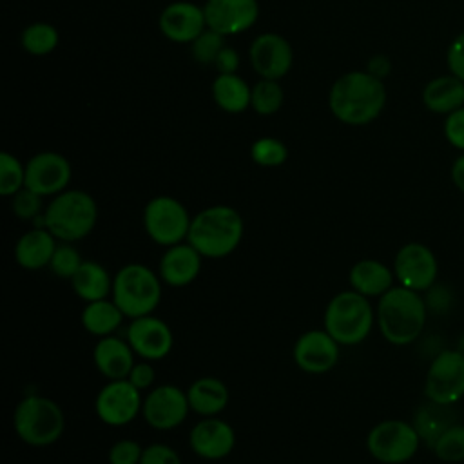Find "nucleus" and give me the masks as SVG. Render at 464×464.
<instances>
[{
	"label": "nucleus",
	"mask_w": 464,
	"mask_h": 464,
	"mask_svg": "<svg viewBox=\"0 0 464 464\" xmlns=\"http://www.w3.org/2000/svg\"><path fill=\"white\" fill-rule=\"evenodd\" d=\"M140 392H149L152 386H154V381H156V372H154V366L150 364V361H140V362H134L129 377H127Z\"/></svg>",
	"instance_id": "nucleus-43"
},
{
	"label": "nucleus",
	"mask_w": 464,
	"mask_h": 464,
	"mask_svg": "<svg viewBox=\"0 0 464 464\" xmlns=\"http://www.w3.org/2000/svg\"><path fill=\"white\" fill-rule=\"evenodd\" d=\"M450 176H451L453 185L464 194V152L460 156H457L455 161L451 163Z\"/></svg>",
	"instance_id": "nucleus-46"
},
{
	"label": "nucleus",
	"mask_w": 464,
	"mask_h": 464,
	"mask_svg": "<svg viewBox=\"0 0 464 464\" xmlns=\"http://www.w3.org/2000/svg\"><path fill=\"white\" fill-rule=\"evenodd\" d=\"M98 221L96 199L82 188H65L53 196L44 210V227L58 239L74 243L92 232Z\"/></svg>",
	"instance_id": "nucleus-4"
},
{
	"label": "nucleus",
	"mask_w": 464,
	"mask_h": 464,
	"mask_svg": "<svg viewBox=\"0 0 464 464\" xmlns=\"http://www.w3.org/2000/svg\"><path fill=\"white\" fill-rule=\"evenodd\" d=\"M72 292L83 301H98L111 297L112 292V277L107 268L92 259H83L76 274L69 279Z\"/></svg>",
	"instance_id": "nucleus-27"
},
{
	"label": "nucleus",
	"mask_w": 464,
	"mask_h": 464,
	"mask_svg": "<svg viewBox=\"0 0 464 464\" xmlns=\"http://www.w3.org/2000/svg\"><path fill=\"white\" fill-rule=\"evenodd\" d=\"M72 167L69 160L54 150H42L25 163V187L40 196H56L69 187Z\"/></svg>",
	"instance_id": "nucleus-16"
},
{
	"label": "nucleus",
	"mask_w": 464,
	"mask_h": 464,
	"mask_svg": "<svg viewBox=\"0 0 464 464\" xmlns=\"http://www.w3.org/2000/svg\"><path fill=\"white\" fill-rule=\"evenodd\" d=\"M140 464H183V462L179 453L169 444L152 442L149 446H143Z\"/></svg>",
	"instance_id": "nucleus-40"
},
{
	"label": "nucleus",
	"mask_w": 464,
	"mask_h": 464,
	"mask_svg": "<svg viewBox=\"0 0 464 464\" xmlns=\"http://www.w3.org/2000/svg\"><path fill=\"white\" fill-rule=\"evenodd\" d=\"M203 259L205 257L188 241H183L165 248L160 257L158 274L163 285L172 288H183L196 281L201 272Z\"/></svg>",
	"instance_id": "nucleus-21"
},
{
	"label": "nucleus",
	"mask_w": 464,
	"mask_h": 464,
	"mask_svg": "<svg viewBox=\"0 0 464 464\" xmlns=\"http://www.w3.org/2000/svg\"><path fill=\"white\" fill-rule=\"evenodd\" d=\"M448 71L464 82V31L459 33L446 51Z\"/></svg>",
	"instance_id": "nucleus-42"
},
{
	"label": "nucleus",
	"mask_w": 464,
	"mask_h": 464,
	"mask_svg": "<svg viewBox=\"0 0 464 464\" xmlns=\"http://www.w3.org/2000/svg\"><path fill=\"white\" fill-rule=\"evenodd\" d=\"M245 234L243 216L230 205H210L192 216L187 241L205 257L230 256Z\"/></svg>",
	"instance_id": "nucleus-3"
},
{
	"label": "nucleus",
	"mask_w": 464,
	"mask_h": 464,
	"mask_svg": "<svg viewBox=\"0 0 464 464\" xmlns=\"http://www.w3.org/2000/svg\"><path fill=\"white\" fill-rule=\"evenodd\" d=\"M60 44L58 29L49 22H33L22 29L20 45L33 56H47Z\"/></svg>",
	"instance_id": "nucleus-31"
},
{
	"label": "nucleus",
	"mask_w": 464,
	"mask_h": 464,
	"mask_svg": "<svg viewBox=\"0 0 464 464\" xmlns=\"http://www.w3.org/2000/svg\"><path fill=\"white\" fill-rule=\"evenodd\" d=\"M125 339L140 359L150 362L165 359L174 346L170 326L154 314L130 319Z\"/></svg>",
	"instance_id": "nucleus-17"
},
{
	"label": "nucleus",
	"mask_w": 464,
	"mask_h": 464,
	"mask_svg": "<svg viewBox=\"0 0 464 464\" xmlns=\"http://www.w3.org/2000/svg\"><path fill=\"white\" fill-rule=\"evenodd\" d=\"M207 27L223 34L236 36L256 25L259 18L257 0H207L203 4Z\"/></svg>",
	"instance_id": "nucleus-18"
},
{
	"label": "nucleus",
	"mask_w": 464,
	"mask_h": 464,
	"mask_svg": "<svg viewBox=\"0 0 464 464\" xmlns=\"http://www.w3.org/2000/svg\"><path fill=\"white\" fill-rule=\"evenodd\" d=\"M248 60L259 78L281 80L294 65V49L283 34L266 31L252 40Z\"/></svg>",
	"instance_id": "nucleus-15"
},
{
	"label": "nucleus",
	"mask_w": 464,
	"mask_h": 464,
	"mask_svg": "<svg viewBox=\"0 0 464 464\" xmlns=\"http://www.w3.org/2000/svg\"><path fill=\"white\" fill-rule=\"evenodd\" d=\"M188 446L192 453L203 460H221L232 453L236 446V431L218 415L201 417V420L188 431Z\"/></svg>",
	"instance_id": "nucleus-20"
},
{
	"label": "nucleus",
	"mask_w": 464,
	"mask_h": 464,
	"mask_svg": "<svg viewBox=\"0 0 464 464\" xmlns=\"http://www.w3.org/2000/svg\"><path fill=\"white\" fill-rule=\"evenodd\" d=\"M82 261L83 259H82L78 248L72 246V243L58 241V246L49 263V270L62 279H71L76 274V270L80 268Z\"/></svg>",
	"instance_id": "nucleus-37"
},
{
	"label": "nucleus",
	"mask_w": 464,
	"mask_h": 464,
	"mask_svg": "<svg viewBox=\"0 0 464 464\" xmlns=\"http://www.w3.org/2000/svg\"><path fill=\"white\" fill-rule=\"evenodd\" d=\"M393 274L401 286L415 292L430 290L435 285L439 274L437 257L433 250L424 243H406L395 254Z\"/></svg>",
	"instance_id": "nucleus-13"
},
{
	"label": "nucleus",
	"mask_w": 464,
	"mask_h": 464,
	"mask_svg": "<svg viewBox=\"0 0 464 464\" xmlns=\"http://www.w3.org/2000/svg\"><path fill=\"white\" fill-rule=\"evenodd\" d=\"M395 281L393 268L377 259H359L352 265L348 272L350 288L366 295V297H381L386 294Z\"/></svg>",
	"instance_id": "nucleus-25"
},
{
	"label": "nucleus",
	"mask_w": 464,
	"mask_h": 464,
	"mask_svg": "<svg viewBox=\"0 0 464 464\" xmlns=\"http://www.w3.org/2000/svg\"><path fill=\"white\" fill-rule=\"evenodd\" d=\"M424 395L428 401L453 406L464 397V352L442 350L430 362Z\"/></svg>",
	"instance_id": "nucleus-10"
},
{
	"label": "nucleus",
	"mask_w": 464,
	"mask_h": 464,
	"mask_svg": "<svg viewBox=\"0 0 464 464\" xmlns=\"http://www.w3.org/2000/svg\"><path fill=\"white\" fill-rule=\"evenodd\" d=\"M225 38L223 34L212 31V29H205L192 44H190V54L194 58L196 63L199 65H212L214 67V62L218 58V54L221 53V49L227 45L225 44Z\"/></svg>",
	"instance_id": "nucleus-36"
},
{
	"label": "nucleus",
	"mask_w": 464,
	"mask_h": 464,
	"mask_svg": "<svg viewBox=\"0 0 464 464\" xmlns=\"http://www.w3.org/2000/svg\"><path fill=\"white\" fill-rule=\"evenodd\" d=\"M158 27L160 33L174 44H192L207 29L203 5L188 0H176L161 9Z\"/></svg>",
	"instance_id": "nucleus-19"
},
{
	"label": "nucleus",
	"mask_w": 464,
	"mask_h": 464,
	"mask_svg": "<svg viewBox=\"0 0 464 464\" xmlns=\"http://www.w3.org/2000/svg\"><path fill=\"white\" fill-rule=\"evenodd\" d=\"M422 103L428 111L448 116L464 107V82L451 72L430 80L422 89Z\"/></svg>",
	"instance_id": "nucleus-26"
},
{
	"label": "nucleus",
	"mask_w": 464,
	"mask_h": 464,
	"mask_svg": "<svg viewBox=\"0 0 464 464\" xmlns=\"http://www.w3.org/2000/svg\"><path fill=\"white\" fill-rule=\"evenodd\" d=\"M190 411L187 390L174 384L152 386L143 397L141 417L143 420L158 431H170L185 422Z\"/></svg>",
	"instance_id": "nucleus-12"
},
{
	"label": "nucleus",
	"mask_w": 464,
	"mask_h": 464,
	"mask_svg": "<svg viewBox=\"0 0 464 464\" xmlns=\"http://www.w3.org/2000/svg\"><path fill=\"white\" fill-rule=\"evenodd\" d=\"M388 92L384 82L364 71H348L335 78L328 91L332 116L350 127L375 121L386 107Z\"/></svg>",
	"instance_id": "nucleus-1"
},
{
	"label": "nucleus",
	"mask_w": 464,
	"mask_h": 464,
	"mask_svg": "<svg viewBox=\"0 0 464 464\" xmlns=\"http://www.w3.org/2000/svg\"><path fill=\"white\" fill-rule=\"evenodd\" d=\"M143 392L129 379L107 381L94 399V413L107 426H125L141 415Z\"/></svg>",
	"instance_id": "nucleus-11"
},
{
	"label": "nucleus",
	"mask_w": 464,
	"mask_h": 464,
	"mask_svg": "<svg viewBox=\"0 0 464 464\" xmlns=\"http://www.w3.org/2000/svg\"><path fill=\"white\" fill-rule=\"evenodd\" d=\"M420 446L413 422L386 419L370 428L366 435L368 453L381 464H404L411 460Z\"/></svg>",
	"instance_id": "nucleus-9"
},
{
	"label": "nucleus",
	"mask_w": 464,
	"mask_h": 464,
	"mask_svg": "<svg viewBox=\"0 0 464 464\" xmlns=\"http://www.w3.org/2000/svg\"><path fill=\"white\" fill-rule=\"evenodd\" d=\"M375 323V312L370 297L355 292H337L326 304L323 315V328L341 344H361L372 332Z\"/></svg>",
	"instance_id": "nucleus-5"
},
{
	"label": "nucleus",
	"mask_w": 464,
	"mask_h": 464,
	"mask_svg": "<svg viewBox=\"0 0 464 464\" xmlns=\"http://www.w3.org/2000/svg\"><path fill=\"white\" fill-rule=\"evenodd\" d=\"M25 187V163L14 154L0 152V194L4 198L14 196Z\"/></svg>",
	"instance_id": "nucleus-35"
},
{
	"label": "nucleus",
	"mask_w": 464,
	"mask_h": 464,
	"mask_svg": "<svg viewBox=\"0 0 464 464\" xmlns=\"http://www.w3.org/2000/svg\"><path fill=\"white\" fill-rule=\"evenodd\" d=\"M13 428L24 444L45 448L58 442L63 435L65 415L56 401L29 393L14 406Z\"/></svg>",
	"instance_id": "nucleus-7"
},
{
	"label": "nucleus",
	"mask_w": 464,
	"mask_h": 464,
	"mask_svg": "<svg viewBox=\"0 0 464 464\" xmlns=\"http://www.w3.org/2000/svg\"><path fill=\"white\" fill-rule=\"evenodd\" d=\"M428 317V304L419 292L406 286H392L379 297L375 321L381 335L395 346H406L419 339Z\"/></svg>",
	"instance_id": "nucleus-2"
},
{
	"label": "nucleus",
	"mask_w": 464,
	"mask_h": 464,
	"mask_svg": "<svg viewBox=\"0 0 464 464\" xmlns=\"http://www.w3.org/2000/svg\"><path fill=\"white\" fill-rule=\"evenodd\" d=\"M455 417L451 413V406L448 404H439L433 401H428L422 404L413 419V426L420 437V440H426L430 446L439 439V435L455 424Z\"/></svg>",
	"instance_id": "nucleus-30"
},
{
	"label": "nucleus",
	"mask_w": 464,
	"mask_h": 464,
	"mask_svg": "<svg viewBox=\"0 0 464 464\" xmlns=\"http://www.w3.org/2000/svg\"><path fill=\"white\" fill-rule=\"evenodd\" d=\"M58 246V239L45 227H33L14 243V261L24 270H40L49 266Z\"/></svg>",
	"instance_id": "nucleus-23"
},
{
	"label": "nucleus",
	"mask_w": 464,
	"mask_h": 464,
	"mask_svg": "<svg viewBox=\"0 0 464 464\" xmlns=\"http://www.w3.org/2000/svg\"><path fill=\"white\" fill-rule=\"evenodd\" d=\"M134 357L136 353L130 348L129 341L116 335L100 337L92 348L94 366L107 381L127 379L136 362Z\"/></svg>",
	"instance_id": "nucleus-22"
},
{
	"label": "nucleus",
	"mask_w": 464,
	"mask_h": 464,
	"mask_svg": "<svg viewBox=\"0 0 464 464\" xmlns=\"http://www.w3.org/2000/svg\"><path fill=\"white\" fill-rule=\"evenodd\" d=\"M285 103V91L279 80L259 78L252 85L250 109L259 116H274Z\"/></svg>",
	"instance_id": "nucleus-32"
},
{
	"label": "nucleus",
	"mask_w": 464,
	"mask_h": 464,
	"mask_svg": "<svg viewBox=\"0 0 464 464\" xmlns=\"http://www.w3.org/2000/svg\"><path fill=\"white\" fill-rule=\"evenodd\" d=\"M123 319L125 315L120 310V306L112 301V297L85 303L80 314L82 328L98 339L114 335V332L121 326Z\"/></svg>",
	"instance_id": "nucleus-29"
},
{
	"label": "nucleus",
	"mask_w": 464,
	"mask_h": 464,
	"mask_svg": "<svg viewBox=\"0 0 464 464\" xmlns=\"http://www.w3.org/2000/svg\"><path fill=\"white\" fill-rule=\"evenodd\" d=\"M11 210L18 219L34 223L45 210L44 196H40L38 192L24 187L14 196H11Z\"/></svg>",
	"instance_id": "nucleus-38"
},
{
	"label": "nucleus",
	"mask_w": 464,
	"mask_h": 464,
	"mask_svg": "<svg viewBox=\"0 0 464 464\" xmlns=\"http://www.w3.org/2000/svg\"><path fill=\"white\" fill-rule=\"evenodd\" d=\"M366 71L384 82V78L392 72V62L386 54H373L366 63Z\"/></svg>",
	"instance_id": "nucleus-45"
},
{
	"label": "nucleus",
	"mask_w": 464,
	"mask_h": 464,
	"mask_svg": "<svg viewBox=\"0 0 464 464\" xmlns=\"http://www.w3.org/2000/svg\"><path fill=\"white\" fill-rule=\"evenodd\" d=\"M212 100L214 103L228 114H241L250 109L252 85L246 83L243 76L234 74H216L212 80Z\"/></svg>",
	"instance_id": "nucleus-28"
},
{
	"label": "nucleus",
	"mask_w": 464,
	"mask_h": 464,
	"mask_svg": "<svg viewBox=\"0 0 464 464\" xmlns=\"http://www.w3.org/2000/svg\"><path fill=\"white\" fill-rule=\"evenodd\" d=\"M187 399L192 413L199 417H216L228 406L230 392L221 379L205 375L188 384Z\"/></svg>",
	"instance_id": "nucleus-24"
},
{
	"label": "nucleus",
	"mask_w": 464,
	"mask_h": 464,
	"mask_svg": "<svg viewBox=\"0 0 464 464\" xmlns=\"http://www.w3.org/2000/svg\"><path fill=\"white\" fill-rule=\"evenodd\" d=\"M437 459L442 462H462L464 460V424L455 422L446 428L431 446Z\"/></svg>",
	"instance_id": "nucleus-34"
},
{
	"label": "nucleus",
	"mask_w": 464,
	"mask_h": 464,
	"mask_svg": "<svg viewBox=\"0 0 464 464\" xmlns=\"http://www.w3.org/2000/svg\"><path fill=\"white\" fill-rule=\"evenodd\" d=\"M161 294L160 274L143 263H127L112 277L111 297L129 319L154 314L161 303Z\"/></svg>",
	"instance_id": "nucleus-6"
},
{
	"label": "nucleus",
	"mask_w": 464,
	"mask_h": 464,
	"mask_svg": "<svg viewBox=\"0 0 464 464\" xmlns=\"http://www.w3.org/2000/svg\"><path fill=\"white\" fill-rule=\"evenodd\" d=\"M250 158L256 165L265 169L281 167L288 160V147L274 136H261L250 145Z\"/></svg>",
	"instance_id": "nucleus-33"
},
{
	"label": "nucleus",
	"mask_w": 464,
	"mask_h": 464,
	"mask_svg": "<svg viewBox=\"0 0 464 464\" xmlns=\"http://www.w3.org/2000/svg\"><path fill=\"white\" fill-rule=\"evenodd\" d=\"M239 65H241V56L230 45H225L214 62V69L218 71V74H234L237 72Z\"/></svg>",
	"instance_id": "nucleus-44"
},
{
	"label": "nucleus",
	"mask_w": 464,
	"mask_h": 464,
	"mask_svg": "<svg viewBox=\"0 0 464 464\" xmlns=\"http://www.w3.org/2000/svg\"><path fill=\"white\" fill-rule=\"evenodd\" d=\"M143 446L134 439L116 440L107 453L109 464H140Z\"/></svg>",
	"instance_id": "nucleus-39"
},
{
	"label": "nucleus",
	"mask_w": 464,
	"mask_h": 464,
	"mask_svg": "<svg viewBox=\"0 0 464 464\" xmlns=\"http://www.w3.org/2000/svg\"><path fill=\"white\" fill-rule=\"evenodd\" d=\"M192 216L174 196H154L143 207L145 234L160 246H172L187 241Z\"/></svg>",
	"instance_id": "nucleus-8"
},
{
	"label": "nucleus",
	"mask_w": 464,
	"mask_h": 464,
	"mask_svg": "<svg viewBox=\"0 0 464 464\" xmlns=\"http://www.w3.org/2000/svg\"><path fill=\"white\" fill-rule=\"evenodd\" d=\"M339 352L341 344L324 328H312L295 339L292 355L299 370L304 373L321 375L337 366Z\"/></svg>",
	"instance_id": "nucleus-14"
},
{
	"label": "nucleus",
	"mask_w": 464,
	"mask_h": 464,
	"mask_svg": "<svg viewBox=\"0 0 464 464\" xmlns=\"http://www.w3.org/2000/svg\"><path fill=\"white\" fill-rule=\"evenodd\" d=\"M442 130H444V138L448 140V143L451 147L459 149L460 152H464V107L444 116Z\"/></svg>",
	"instance_id": "nucleus-41"
}]
</instances>
